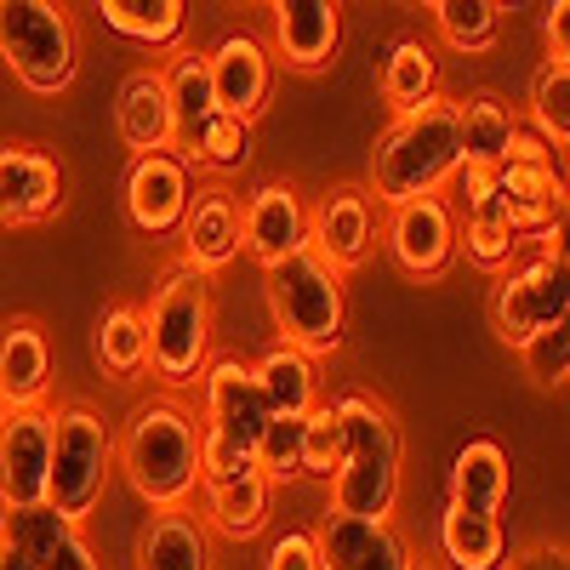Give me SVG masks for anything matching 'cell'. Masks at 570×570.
Masks as SVG:
<instances>
[{"instance_id": "1", "label": "cell", "mask_w": 570, "mask_h": 570, "mask_svg": "<svg viewBox=\"0 0 570 570\" xmlns=\"http://www.w3.org/2000/svg\"><path fill=\"white\" fill-rule=\"evenodd\" d=\"M120 468L126 485L149 502L155 513L188 508L200 491V422L188 416L177 400H149L126 416L120 434Z\"/></svg>"}, {"instance_id": "2", "label": "cell", "mask_w": 570, "mask_h": 570, "mask_svg": "<svg viewBox=\"0 0 570 570\" xmlns=\"http://www.w3.org/2000/svg\"><path fill=\"white\" fill-rule=\"evenodd\" d=\"M343 422V468L331 473V513L343 519H394L400 502V428L394 411L371 394L331 400Z\"/></svg>"}, {"instance_id": "3", "label": "cell", "mask_w": 570, "mask_h": 570, "mask_svg": "<svg viewBox=\"0 0 570 570\" xmlns=\"http://www.w3.org/2000/svg\"><path fill=\"white\" fill-rule=\"evenodd\" d=\"M462 166L456 149V98H428L422 109L400 115L371 149V188L376 206H405L422 195H440L445 177Z\"/></svg>"}, {"instance_id": "4", "label": "cell", "mask_w": 570, "mask_h": 570, "mask_svg": "<svg viewBox=\"0 0 570 570\" xmlns=\"http://www.w3.org/2000/svg\"><path fill=\"white\" fill-rule=\"evenodd\" d=\"M263 292H268V314L279 325V343L297 348L308 360L337 354L348 337V292L343 274L325 268L314 252H297L274 268H263Z\"/></svg>"}, {"instance_id": "5", "label": "cell", "mask_w": 570, "mask_h": 570, "mask_svg": "<svg viewBox=\"0 0 570 570\" xmlns=\"http://www.w3.org/2000/svg\"><path fill=\"white\" fill-rule=\"evenodd\" d=\"M142 337H149V371L166 389L195 383L212 354V279L183 263L166 268L142 308Z\"/></svg>"}, {"instance_id": "6", "label": "cell", "mask_w": 570, "mask_h": 570, "mask_svg": "<svg viewBox=\"0 0 570 570\" xmlns=\"http://www.w3.org/2000/svg\"><path fill=\"white\" fill-rule=\"evenodd\" d=\"M0 63L35 98H63L80 75L69 12L52 0H0Z\"/></svg>"}, {"instance_id": "7", "label": "cell", "mask_w": 570, "mask_h": 570, "mask_svg": "<svg viewBox=\"0 0 570 570\" xmlns=\"http://www.w3.org/2000/svg\"><path fill=\"white\" fill-rule=\"evenodd\" d=\"M109 468H115V440H109L104 416L91 405L52 411V473H46V508L80 531L86 513L104 502Z\"/></svg>"}, {"instance_id": "8", "label": "cell", "mask_w": 570, "mask_h": 570, "mask_svg": "<svg viewBox=\"0 0 570 570\" xmlns=\"http://www.w3.org/2000/svg\"><path fill=\"white\" fill-rule=\"evenodd\" d=\"M570 314V274H564V246H537L497 274L491 297V325L508 348H525L537 331L564 325Z\"/></svg>"}, {"instance_id": "9", "label": "cell", "mask_w": 570, "mask_h": 570, "mask_svg": "<svg viewBox=\"0 0 570 570\" xmlns=\"http://www.w3.org/2000/svg\"><path fill=\"white\" fill-rule=\"evenodd\" d=\"M383 246L400 263V274H411L422 285L428 279H445L451 263L462 257L456 252V217H451L445 195H422V200L394 206L389 223H383Z\"/></svg>"}, {"instance_id": "10", "label": "cell", "mask_w": 570, "mask_h": 570, "mask_svg": "<svg viewBox=\"0 0 570 570\" xmlns=\"http://www.w3.org/2000/svg\"><path fill=\"white\" fill-rule=\"evenodd\" d=\"M188 206H195V171H188V160L177 149L131 160V171H126V217H131L137 234L166 240V234L183 228Z\"/></svg>"}, {"instance_id": "11", "label": "cell", "mask_w": 570, "mask_h": 570, "mask_svg": "<svg viewBox=\"0 0 570 570\" xmlns=\"http://www.w3.org/2000/svg\"><path fill=\"white\" fill-rule=\"evenodd\" d=\"M308 537L320 570H416V553L394 519H343L325 508Z\"/></svg>"}, {"instance_id": "12", "label": "cell", "mask_w": 570, "mask_h": 570, "mask_svg": "<svg viewBox=\"0 0 570 570\" xmlns=\"http://www.w3.org/2000/svg\"><path fill=\"white\" fill-rule=\"evenodd\" d=\"M200 383H206V434H217V440H228V445H240V451H252L257 440H263V428H268V400H263V389H257V371L240 360V354H223V360H206V371H200Z\"/></svg>"}, {"instance_id": "13", "label": "cell", "mask_w": 570, "mask_h": 570, "mask_svg": "<svg viewBox=\"0 0 570 570\" xmlns=\"http://www.w3.org/2000/svg\"><path fill=\"white\" fill-rule=\"evenodd\" d=\"M63 212V166L35 142H0V228H40Z\"/></svg>"}, {"instance_id": "14", "label": "cell", "mask_w": 570, "mask_h": 570, "mask_svg": "<svg viewBox=\"0 0 570 570\" xmlns=\"http://www.w3.org/2000/svg\"><path fill=\"white\" fill-rule=\"evenodd\" d=\"M308 252L325 268H360L376 252V200L365 195L360 183H337L331 195L308 212Z\"/></svg>"}, {"instance_id": "15", "label": "cell", "mask_w": 570, "mask_h": 570, "mask_svg": "<svg viewBox=\"0 0 570 570\" xmlns=\"http://www.w3.org/2000/svg\"><path fill=\"white\" fill-rule=\"evenodd\" d=\"M491 188H497V200L508 212V228H513V240L525 246H553V234L564 228V177L559 166H525V160H502L491 171Z\"/></svg>"}, {"instance_id": "16", "label": "cell", "mask_w": 570, "mask_h": 570, "mask_svg": "<svg viewBox=\"0 0 570 570\" xmlns=\"http://www.w3.org/2000/svg\"><path fill=\"white\" fill-rule=\"evenodd\" d=\"M52 473V411H7L0 416V508L46 502Z\"/></svg>"}, {"instance_id": "17", "label": "cell", "mask_w": 570, "mask_h": 570, "mask_svg": "<svg viewBox=\"0 0 570 570\" xmlns=\"http://www.w3.org/2000/svg\"><path fill=\"white\" fill-rule=\"evenodd\" d=\"M240 252L263 268L308 252V206L292 183H263L240 200Z\"/></svg>"}, {"instance_id": "18", "label": "cell", "mask_w": 570, "mask_h": 570, "mask_svg": "<svg viewBox=\"0 0 570 570\" xmlns=\"http://www.w3.org/2000/svg\"><path fill=\"white\" fill-rule=\"evenodd\" d=\"M268 29H274V63L320 75L343 46V7L337 0H274Z\"/></svg>"}, {"instance_id": "19", "label": "cell", "mask_w": 570, "mask_h": 570, "mask_svg": "<svg viewBox=\"0 0 570 570\" xmlns=\"http://www.w3.org/2000/svg\"><path fill=\"white\" fill-rule=\"evenodd\" d=\"M212 69V98L234 120H257L274 98V58L257 35H228L217 52H206Z\"/></svg>"}, {"instance_id": "20", "label": "cell", "mask_w": 570, "mask_h": 570, "mask_svg": "<svg viewBox=\"0 0 570 570\" xmlns=\"http://www.w3.org/2000/svg\"><path fill=\"white\" fill-rule=\"evenodd\" d=\"M183 268L195 274H217L240 257V195L228 183H212V188H195V206L183 217Z\"/></svg>"}, {"instance_id": "21", "label": "cell", "mask_w": 570, "mask_h": 570, "mask_svg": "<svg viewBox=\"0 0 570 570\" xmlns=\"http://www.w3.org/2000/svg\"><path fill=\"white\" fill-rule=\"evenodd\" d=\"M52 389V343L40 320L18 314L0 325V411H46Z\"/></svg>"}, {"instance_id": "22", "label": "cell", "mask_w": 570, "mask_h": 570, "mask_svg": "<svg viewBox=\"0 0 570 570\" xmlns=\"http://www.w3.org/2000/svg\"><path fill=\"white\" fill-rule=\"evenodd\" d=\"M115 131H120V142L131 149V160H137V155L177 149V126H171V104H166L160 69H137V75H126L120 104H115Z\"/></svg>"}, {"instance_id": "23", "label": "cell", "mask_w": 570, "mask_h": 570, "mask_svg": "<svg viewBox=\"0 0 570 570\" xmlns=\"http://www.w3.org/2000/svg\"><path fill=\"white\" fill-rule=\"evenodd\" d=\"M137 570H217L212 531L188 508L149 513V525L137 537Z\"/></svg>"}, {"instance_id": "24", "label": "cell", "mask_w": 570, "mask_h": 570, "mask_svg": "<svg viewBox=\"0 0 570 570\" xmlns=\"http://www.w3.org/2000/svg\"><path fill=\"white\" fill-rule=\"evenodd\" d=\"M200 497H206L200 525L217 531V537H228V542H246V537H257V531L268 525V502H274V491H268V480H263L257 468L228 473V480H206Z\"/></svg>"}, {"instance_id": "25", "label": "cell", "mask_w": 570, "mask_h": 570, "mask_svg": "<svg viewBox=\"0 0 570 570\" xmlns=\"http://www.w3.org/2000/svg\"><path fill=\"white\" fill-rule=\"evenodd\" d=\"M508 451L497 440H468L451 462V502L462 513H502L508 502Z\"/></svg>"}, {"instance_id": "26", "label": "cell", "mask_w": 570, "mask_h": 570, "mask_svg": "<svg viewBox=\"0 0 570 570\" xmlns=\"http://www.w3.org/2000/svg\"><path fill=\"white\" fill-rule=\"evenodd\" d=\"M440 553L451 570H502L508 564V525L502 513H440Z\"/></svg>"}, {"instance_id": "27", "label": "cell", "mask_w": 570, "mask_h": 570, "mask_svg": "<svg viewBox=\"0 0 570 570\" xmlns=\"http://www.w3.org/2000/svg\"><path fill=\"white\" fill-rule=\"evenodd\" d=\"M513 109L491 91L480 98H462L456 104V149H462V166H480V171H497L508 160V137H513Z\"/></svg>"}, {"instance_id": "28", "label": "cell", "mask_w": 570, "mask_h": 570, "mask_svg": "<svg viewBox=\"0 0 570 570\" xmlns=\"http://www.w3.org/2000/svg\"><path fill=\"white\" fill-rule=\"evenodd\" d=\"M252 371H257V389H263V400H268L274 416H308L320 405V365L308 354L274 343Z\"/></svg>"}, {"instance_id": "29", "label": "cell", "mask_w": 570, "mask_h": 570, "mask_svg": "<svg viewBox=\"0 0 570 570\" xmlns=\"http://www.w3.org/2000/svg\"><path fill=\"white\" fill-rule=\"evenodd\" d=\"M376 91H383V104L394 115H411L428 98H440V63H434V52H428L416 35L394 40L389 58H383V75H376Z\"/></svg>"}, {"instance_id": "30", "label": "cell", "mask_w": 570, "mask_h": 570, "mask_svg": "<svg viewBox=\"0 0 570 570\" xmlns=\"http://www.w3.org/2000/svg\"><path fill=\"white\" fill-rule=\"evenodd\" d=\"M177 155L188 160V171H217V177L240 171L252 160V120H234L217 109L177 142Z\"/></svg>"}, {"instance_id": "31", "label": "cell", "mask_w": 570, "mask_h": 570, "mask_svg": "<svg viewBox=\"0 0 570 570\" xmlns=\"http://www.w3.org/2000/svg\"><path fill=\"white\" fill-rule=\"evenodd\" d=\"M456 252H468V263H480L491 274H502L513 257H519V240L508 228V212L497 200V188L485 200H473L468 212H456Z\"/></svg>"}, {"instance_id": "32", "label": "cell", "mask_w": 570, "mask_h": 570, "mask_svg": "<svg viewBox=\"0 0 570 570\" xmlns=\"http://www.w3.org/2000/svg\"><path fill=\"white\" fill-rule=\"evenodd\" d=\"M104 23L120 35V40H137L160 52V46H177L183 40V23H188V7L183 0H104Z\"/></svg>"}, {"instance_id": "33", "label": "cell", "mask_w": 570, "mask_h": 570, "mask_svg": "<svg viewBox=\"0 0 570 570\" xmlns=\"http://www.w3.org/2000/svg\"><path fill=\"white\" fill-rule=\"evenodd\" d=\"M160 86H166V104H171V126H177V142L195 131L206 115H217V98H212V69H206V52H177L166 69H160Z\"/></svg>"}, {"instance_id": "34", "label": "cell", "mask_w": 570, "mask_h": 570, "mask_svg": "<svg viewBox=\"0 0 570 570\" xmlns=\"http://www.w3.org/2000/svg\"><path fill=\"white\" fill-rule=\"evenodd\" d=\"M98 365L115 376V383H137L142 371H149V337H142V308L131 303H115L104 308L98 320Z\"/></svg>"}, {"instance_id": "35", "label": "cell", "mask_w": 570, "mask_h": 570, "mask_svg": "<svg viewBox=\"0 0 570 570\" xmlns=\"http://www.w3.org/2000/svg\"><path fill=\"white\" fill-rule=\"evenodd\" d=\"M434 29L451 52H491L497 35H502V7L497 0H434Z\"/></svg>"}, {"instance_id": "36", "label": "cell", "mask_w": 570, "mask_h": 570, "mask_svg": "<svg viewBox=\"0 0 570 570\" xmlns=\"http://www.w3.org/2000/svg\"><path fill=\"white\" fill-rule=\"evenodd\" d=\"M69 537H75V525H69V519H58L46 502H35V508H7V513H0V542H7L12 553H23L35 570L52 559Z\"/></svg>"}, {"instance_id": "37", "label": "cell", "mask_w": 570, "mask_h": 570, "mask_svg": "<svg viewBox=\"0 0 570 570\" xmlns=\"http://www.w3.org/2000/svg\"><path fill=\"white\" fill-rule=\"evenodd\" d=\"M252 468L268 480V491L303 480V416H268L263 440L252 445Z\"/></svg>"}, {"instance_id": "38", "label": "cell", "mask_w": 570, "mask_h": 570, "mask_svg": "<svg viewBox=\"0 0 570 570\" xmlns=\"http://www.w3.org/2000/svg\"><path fill=\"white\" fill-rule=\"evenodd\" d=\"M531 120L548 149L570 142V63H553V58L542 63V75L531 86Z\"/></svg>"}, {"instance_id": "39", "label": "cell", "mask_w": 570, "mask_h": 570, "mask_svg": "<svg viewBox=\"0 0 570 570\" xmlns=\"http://www.w3.org/2000/svg\"><path fill=\"white\" fill-rule=\"evenodd\" d=\"M337 468H343V422H337V411H331V400H320L303 416V473L331 480Z\"/></svg>"}, {"instance_id": "40", "label": "cell", "mask_w": 570, "mask_h": 570, "mask_svg": "<svg viewBox=\"0 0 570 570\" xmlns=\"http://www.w3.org/2000/svg\"><path fill=\"white\" fill-rule=\"evenodd\" d=\"M519 360H525V376L537 389H564V376H570V331L564 325L537 331V337L519 348Z\"/></svg>"}, {"instance_id": "41", "label": "cell", "mask_w": 570, "mask_h": 570, "mask_svg": "<svg viewBox=\"0 0 570 570\" xmlns=\"http://www.w3.org/2000/svg\"><path fill=\"white\" fill-rule=\"evenodd\" d=\"M263 570H320V553H314V537L308 531H279L268 542V559Z\"/></svg>"}, {"instance_id": "42", "label": "cell", "mask_w": 570, "mask_h": 570, "mask_svg": "<svg viewBox=\"0 0 570 570\" xmlns=\"http://www.w3.org/2000/svg\"><path fill=\"white\" fill-rule=\"evenodd\" d=\"M502 570H570V553L564 542H525L519 553H508Z\"/></svg>"}, {"instance_id": "43", "label": "cell", "mask_w": 570, "mask_h": 570, "mask_svg": "<svg viewBox=\"0 0 570 570\" xmlns=\"http://www.w3.org/2000/svg\"><path fill=\"white\" fill-rule=\"evenodd\" d=\"M40 570H104V559H98V548H91V542L75 531V537H69V542H63L52 559L40 564Z\"/></svg>"}, {"instance_id": "44", "label": "cell", "mask_w": 570, "mask_h": 570, "mask_svg": "<svg viewBox=\"0 0 570 570\" xmlns=\"http://www.w3.org/2000/svg\"><path fill=\"white\" fill-rule=\"evenodd\" d=\"M570 7H564V0H553V7L542 12V35H548V58L553 63H570Z\"/></svg>"}, {"instance_id": "45", "label": "cell", "mask_w": 570, "mask_h": 570, "mask_svg": "<svg viewBox=\"0 0 570 570\" xmlns=\"http://www.w3.org/2000/svg\"><path fill=\"white\" fill-rule=\"evenodd\" d=\"M0 570H35V564H29L23 553H12L7 542H0Z\"/></svg>"}, {"instance_id": "46", "label": "cell", "mask_w": 570, "mask_h": 570, "mask_svg": "<svg viewBox=\"0 0 570 570\" xmlns=\"http://www.w3.org/2000/svg\"><path fill=\"white\" fill-rule=\"evenodd\" d=\"M416 570H434V564H416Z\"/></svg>"}, {"instance_id": "47", "label": "cell", "mask_w": 570, "mask_h": 570, "mask_svg": "<svg viewBox=\"0 0 570 570\" xmlns=\"http://www.w3.org/2000/svg\"><path fill=\"white\" fill-rule=\"evenodd\" d=\"M0 416H7V411H0Z\"/></svg>"}]
</instances>
